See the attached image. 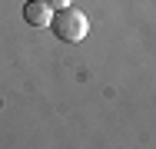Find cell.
<instances>
[{
    "label": "cell",
    "mask_w": 156,
    "mask_h": 149,
    "mask_svg": "<svg viewBox=\"0 0 156 149\" xmlns=\"http://www.w3.org/2000/svg\"><path fill=\"white\" fill-rule=\"evenodd\" d=\"M50 27H53V33L60 36L63 43H80V40L90 33V20H87V13H83V10L63 7V10H57V13H53Z\"/></svg>",
    "instance_id": "1"
},
{
    "label": "cell",
    "mask_w": 156,
    "mask_h": 149,
    "mask_svg": "<svg viewBox=\"0 0 156 149\" xmlns=\"http://www.w3.org/2000/svg\"><path fill=\"white\" fill-rule=\"evenodd\" d=\"M23 20H27L30 27H50L53 7H50L47 0H27V3H23Z\"/></svg>",
    "instance_id": "2"
},
{
    "label": "cell",
    "mask_w": 156,
    "mask_h": 149,
    "mask_svg": "<svg viewBox=\"0 0 156 149\" xmlns=\"http://www.w3.org/2000/svg\"><path fill=\"white\" fill-rule=\"evenodd\" d=\"M47 3H50V7H53V10H63V7H70V3H73V0H47Z\"/></svg>",
    "instance_id": "3"
}]
</instances>
